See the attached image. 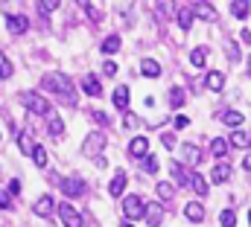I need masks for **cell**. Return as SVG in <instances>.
<instances>
[{"mask_svg":"<svg viewBox=\"0 0 251 227\" xmlns=\"http://www.w3.org/2000/svg\"><path fill=\"white\" fill-rule=\"evenodd\" d=\"M41 85H44L47 91H56L64 99V105H76V91H73V85H70V79H67L64 73H47Z\"/></svg>","mask_w":251,"mask_h":227,"instance_id":"1","label":"cell"},{"mask_svg":"<svg viewBox=\"0 0 251 227\" xmlns=\"http://www.w3.org/2000/svg\"><path fill=\"white\" fill-rule=\"evenodd\" d=\"M18 102H21L29 114H38V116H47V114H50V102H47L38 91H24V93H18Z\"/></svg>","mask_w":251,"mask_h":227,"instance_id":"2","label":"cell"},{"mask_svg":"<svg viewBox=\"0 0 251 227\" xmlns=\"http://www.w3.org/2000/svg\"><path fill=\"white\" fill-rule=\"evenodd\" d=\"M123 213H126V219H143V213H146V204L140 201V195H126V201H123Z\"/></svg>","mask_w":251,"mask_h":227,"instance_id":"3","label":"cell"},{"mask_svg":"<svg viewBox=\"0 0 251 227\" xmlns=\"http://www.w3.org/2000/svg\"><path fill=\"white\" fill-rule=\"evenodd\" d=\"M62 192L70 198H85V181L76 175H67V178H62Z\"/></svg>","mask_w":251,"mask_h":227,"instance_id":"4","label":"cell"},{"mask_svg":"<svg viewBox=\"0 0 251 227\" xmlns=\"http://www.w3.org/2000/svg\"><path fill=\"white\" fill-rule=\"evenodd\" d=\"M102 149H105V134L102 131H94V134H88L82 140V152L85 155H100Z\"/></svg>","mask_w":251,"mask_h":227,"instance_id":"5","label":"cell"},{"mask_svg":"<svg viewBox=\"0 0 251 227\" xmlns=\"http://www.w3.org/2000/svg\"><path fill=\"white\" fill-rule=\"evenodd\" d=\"M59 219H62L64 227H85V222H82V213H76L70 204H59Z\"/></svg>","mask_w":251,"mask_h":227,"instance_id":"6","label":"cell"},{"mask_svg":"<svg viewBox=\"0 0 251 227\" xmlns=\"http://www.w3.org/2000/svg\"><path fill=\"white\" fill-rule=\"evenodd\" d=\"M53 210H59V207H56V201H53V195H41V198L32 204V213H35V216H41V219L53 216Z\"/></svg>","mask_w":251,"mask_h":227,"instance_id":"7","label":"cell"},{"mask_svg":"<svg viewBox=\"0 0 251 227\" xmlns=\"http://www.w3.org/2000/svg\"><path fill=\"white\" fill-rule=\"evenodd\" d=\"M178 152H181V158H184V163H187V166H199V163H201V158H204V155H201V149H196L193 143L178 146Z\"/></svg>","mask_w":251,"mask_h":227,"instance_id":"8","label":"cell"},{"mask_svg":"<svg viewBox=\"0 0 251 227\" xmlns=\"http://www.w3.org/2000/svg\"><path fill=\"white\" fill-rule=\"evenodd\" d=\"M143 222H146V225H152V227H158L161 222H164V207H161V204H155V201H152V204H146Z\"/></svg>","mask_w":251,"mask_h":227,"instance_id":"9","label":"cell"},{"mask_svg":"<svg viewBox=\"0 0 251 227\" xmlns=\"http://www.w3.org/2000/svg\"><path fill=\"white\" fill-rule=\"evenodd\" d=\"M6 26H9L12 35H24V32L29 29V21H26L24 15H9V18H6Z\"/></svg>","mask_w":251,"mask_h":227,"instance_id":"10","label":"cell"},{"mask_svg":"<svg viewBox=\"0 0 251 227\" xmlns=\"http://www.w3.org/2000/svg\"><path fill=\"white\" fill-rule=\"evenodd\" d=\"M128 155L146 160V158H149V140H146V137H134V140L128 143Z\"/></svg>","mask_w":251,"mask_h":227,"instance_id":"11","label":"cell"},{"mask_svg":"<svg viewBox=\"0 0 251 227\" xmlns=\"http://www.w3.org/2000/svg\"><path fill=\"white\" fill-rule=\"evenodd\" d=\"M184 216H187V222H193V225L204 222V204L201 201H190L187 207H184Z\"/></svg>","mask_w":251,"mask_h":227,"instance_id":"12","label":"cell"},{"mask_svg":"<svg viewBox=\"0 0 251 227\" xmlns=\"http://www.w3.org/2000/svg\"><path fill=\"white\" fill-rule=\"evenodd\" d=\"M126 181H128V178H126V172H123V169L114 172V178H111V183H108V195H114V198H117V195H123Z\"/></svg>","mask_w":251,"mask_h":227,"instance_id":"13","label":"cell"},{"mask_svg":"<svg viewBox=\"0 0 251 227\" xmlns=\"http://www.w3.org/2000/svg\"><path fill=\"white\" fill-rule=\"evenodd\" d=\"M204 88H207V91H216V93L225 91V76H222L219 70H210L207 79H204Z\"/></svg>","mask_w":251,"mask_h":227,"instance_id":"14","label":"cell"},{"mask_svg":"<svg viewBox=\"0 0 251 227\" xmlns=\"http://www.w3.org/2000/svg\"><path fill=\"white\" fill-rule=\"evenodd\" d=\"M173 178L178 181V186H187V183H193V175H190V169L184 166V163H173Z\"/></svg>","mask_w":251,"mask_h":227,"instance_id":"15","label":"cell"},{"mask_svg":"<svg viewBox=\"0 0 251 227\" xmlns=\"http://www.w3.org/2000/svg\"><path fill=\"white\" fill-rule=\"evenodd\" d=\"M140 73H143L146 79H158V76H161V64H158L155 58H143V61H140Z\"/></svg>","mask_w":251,"mask_h":227,"instance_id":"16","label":"cell"},{"mask_svg":"<svg viewBox=\"0 0 251 227\" xmlns=\"http://www.w3.org/2000/svg\"><path fill=\"white\" fill-rule=\"evenodd\" d=\"M35 146H38V143H32V137H29L26 131H18V149H21V155H29V158H32Z\"/></svg>","mask_w":251,"mask_h":227,"instance_id":"17","label":"cell"},{"mask_svg":"<svg viewBox=\"0 0 251 227\" xmlns=\"http://www.w3.org/2000/svg\"><path fill=\"white\" fill-rule=\"evenodd\" d=\"M176 18H178V26L184 29V32H190V26H193V6H178V12H176Z\"/></svg>","mask_w":251,"mask_h":227,"instance_id":"18","label":"cell"},{"mask_svg":"<svg viewBox=\"0 0 251 227\" xmlns=\"http://www.w3.org/2000/svg\"><path fill=\"white\" fill-rule=\"evenodd\" d=\"M193 15H199L204 21H216V9L210 3H193Z\"/></svg>","mask_w":251,"mask_h":227,"instance_id":"19","label":"cell"},{"mask_svg":"<svg viewBox=\"0 0 251 227\" xmlns=\"http://www.w3.org/2000/svg\"><path fill=\"white\" fill-rule=\"evenodd\" d=\"M82 91H85L88 96H100V93H102V85L97 82V76H85V79H82Z\"/></svg>","mask_w":251,"mask_h":227,"instance_id":"20","label":"cell"},{"mask_svg":"<svg viewBox=\"0 0 251 227\" xmlns=\"http://www.w3.org/2000/svg\"><path fill=\"white\" fill-rule=\"evenodd\" d=\"M228 178H231V166H228V163H216L213 172H210V181H213V183H225Z\"/></svg>","mask_w":251,"mask_h":227,"instance_id":"21","label":"cell"},{"mask_svg":"<svg viewBox=\"0 0 251 227\" xmlns=\"http://www.w3.org/2000/svg\"><path fill=\"white\" fill-rule=\"evenodd\" d=\"M155 192H158V198H161V201H170V198H176V186H173L170 181H161V183H155Z\"/></svg>","mask_w":251,"mask_h":227,"instance_id":"22","label":"cell"},{"mask_svg":"<svg viewBox=\"0 0 251 227\" xmlns=\"http://www.w3.org/2000/svg\"><path fill=\"white\" fill-rule=\"evenodd\" d=\"M47 131H50V137H53V140H62V134H64L62 116H50V122H47Z\"/></svg>","mask_w":251,"mask_h":227,"instance_id":"23","label":"cell"},{"mask_svg":"<svg viewBox=\"0 0 251 227\" xmlns=\"http://www.w3.org/2000/svg\"><path fill=\"white\" fill-rule=\"evenodd\" d=\"M187 102V91L184 88H170V105L173 108H181Z\"/></svg>","mask_w":251,"mask_h":227,"instance_id":"24","label":"cell"},{"mask_svg":"<svg viewBox=\"0 0 251 227\" xmlns=\"http://www.w3.org/2000/svg\"><path fill=\"white\" fill-rule=\"evenodd\" d=\"M114 108H120V111L128 108V88H126V85H120V88L114 91Z\"/></svg>","mask_w":251,"mask_h":227,"instance_id":"25","label":"cell"},{"mask_svg":"<svg viewBox=\"0 0 251 227\" xmlns=\"http://www.w3.org/2000/svg\"><path fill=\"white\" fill-rule=\"evenodd\" d=\"M120 44H123L120 35H108V38L102 41V53H105V56H114V53L120 50Z\"/></svg>","mask_w":251,"mask_h":227,"instance_id":"26","label":"cell"},{"mask_svg":"<svg viewBox=\"0 0 251 227\" xmlns=\"http://www.w3.org/2000/svg\"><path fill=\"white\" fill-rule=\"evenodd\" d=\"M228 149H231V143H228L225 137H213V140H210V152H213L216 158H222Z\"/></svg>","mask_w":251,"mask_h":227,"instance_id":"27","label":"cell"},{"mask_svg":"<svg viewBox=\"0 0 251 227\" xmlns=\"http://www.w3.org/2000/svg\"><path fill=\"white\" fill-rule=\"evenodd\" d=\"M190 64H193V67H204V64H207V47H196V50L190 53Z\"/></svg>","mask_w":251,"mask_h":227,"instance_id":"28","label":"cell"},{"mask_svg":"<svg viewBox=\"0 0 251 227\" xmlns=\"http://www.w3.org/2000/svg\"><path fill=\"white\" fill-rule=\"evenodd\" d=\"M231 12H234V18H249L251 6L246 0H234V3H231Z\"/></svg>","mask_w":251,"mask_h":227,"instance_id":"29","label":"cell"},{"mask_svg":"<svg viewBox=\"0 0 251 227\" xmlns=\"http://www.w3.org/2000/svg\"><path fill=\"white\" fill-rule=\"evenodd\" d=\"M243 122H246V116H243L240 111H225V125H234V128L240 131V125H243Z\"/></svg>","mask_w":251,"mask_h":227,"instance_id":"30","label":"cell"},{"mask_svg":"<svg viewBox=\"0 0 251 227\" xmlns=\"http://www.w3.org/2000/svg\"><path fill=\"white\" fill-rule=\"evenodd\" d=\"M12 73H15L12 61H9V58H6L3 53H0V82H3V79H12Z\"/></svg>","mask_w":251,"mask_h":227,"instance_id":"31","label":"cell"},{"mask_svg":"<svg viewBox=\"0 0 251 227\" xmlns=\"http://www.w3.org/2000/svg\"><path fill=\"white\" fill-rule=\"evenodd\" d=\"M219 225L222 227H237V216H234V210H222V213H219Z\"/></svg>","mask_w":251,"mask_h":227,"instance_id":"32","label":"cell"},{"mask_svg":"<svg viewBox=\"0 0 251 227\" xmlns=\"http://www.w3.org/2000/svg\"><path fill=\"white\" fill-rule=\"evenodd\" d=\"M228 143H231V146H237V149H243V146H249V134H246V131H234Z\"/></svg>","mask_w":251,"mask_h":227,"instance_id":"33","label":"cell"},{"mask_svg":"<svg viewBox=\"0 0 251 227\" xmlns=\"http://www.w3.org/2000/svg\"><path fill=\"white\" fill-rule=\"evenodd\" d=\"M35 9H38L41 15H50L53 9H59V3H56V0H38V3H35Z\"/></svg>","mask_w":251,"mask_h":227,"instance_id":"34","label":"cell"},{"mask_svg":"<svg viewBox=\"0 0 251 227\" xmlns=\"http://www.w3.org/2000/svg\"><path fill=\"white\" fill-rule=\"evenodd\" d=\"M32 163H35V166H47V152H44V146H35V152H32Z\"/></svg>","mask_w":251,"mask_h":227,"instance_id":"35","label":"cell"},{"mask_svg":"<svg viewBox=\"0 0 251 227\" xmlns=\"http://www.w3.org/2000/svg\"><path fill=\"white\" fill-rule=\"evenodd\" d=\"M79 6H82L94 21H102V12H100V6H97V3H79Z\"/></svg>","mask_w":251,"mask_h":227,"instance_id":"36","label":"cell"},{"mask_svg":"<svg viewBox=\"0 0 251 227\" xmlns=\"http://www.w3.org/2000/svg\"><path fill=\"white\" fill-rule=\"evenodd\" d=\"M193 189H196L199 195H207V181H204L201 175H193Z\"/></svg>","mask_w":251,"mask_h":227,"instance_id":"37","label":"cell"},{"mask_svg":"<svg viewBox=\"0 0 251 227\" xmlns=\"http://www.w3.org/2000/svg\"><path fill=\"white\" fill-rule=\"evenodd\" d=\"M9 207H12V192L0 189V210H9Z\"/></svg>","mask_w":251,"mask_h":227,"instance_id":"38","label":"cell"},{"mask_svg":"<svg viewBox=\"0 0 251 227\" xmlns=\"http://www.w3.org/2000/svg\"><path fill=\"white\" fill-rule=\"evenodd\" d=\"M225 50H228V58H231V61H240V50H237L234 41H225Z\"/></svg>","mask_w":251,"mask_h":227,"instance_id":"39","label":"cell"},{"mask_svg":"<svg viewBox=\"0 0 251 227\" xmlns=\"http://www.w3.org/2000/svg\"><path fill=\"white\" fill-rule=\"evenodd\" d=\"M143 166H146V172H158V166H161V163H158V158H155V155H149V158L143 160Z\"/></svg>","mask_w":251,"mask_h":227,"instance_id":"40","label":"cell"},{"mask_svg":"<svg viewBox=\"0 0 251 227\" xmlns=\"http://www.w3.org/2000/svg\"><path fill=\"white\" fill-rule=\"evenodd\" d=\"M187 125H190V119H187V116H184V114L173 119V128H176V131H181V128H187Z\"/></svg>","mask_w":251,"mask_h":227,"instance_id":"41","label":"cell"},{"mask_svg":"<svg viewBox=\"0 0 251 227\" xmlns=\"http://www.w3.org/2000/svg\"><path fill=\"white\" fill-rule=\"evenodd\" d=\"M123 122L128 125V128H137V125H140V116H137V114H126Z\"/></svg>","mask_w":251,"mask_h":227,"instance_id":"42","label":"cell"},{"mask_svg":"<svg viewBox=\"0 0 251 227\" xmlns=\"http://www.w3.org/2000/svg\"><path fill=\"white\" fill-rule=\"evenodd\" d=\"M102 73H105V76H114V73H117V64H114V61H105V64H102Z\"/></svg>","mask_w":251,"mask_h":227,"instance_id":"43","label":"cell"},{"mask_svg":"<svg viewBox=\"0 0 251 227\" xmlns=\"http://www.w3.org/2000/svg\"><path fill=\"white\" fill-rule=\"evenodd\" d=\"M9 192H12V195H18V192H21V181H18V178H12V181H9Z\"/></svg>","mask_w":251,"mask_h":227,"instance_id":"44","label":"cell"},{"mask_svg":"<svg viewBox=\"0 0 251 227\" xmlns=\"http://www.w3.org/2000/svg\"><path fill=\"white\" fill-rule=\"evenodd\" d=\"M91 116H94V119H97L100 125H108V116H105V114H102V111H94V114H91Z\"/></svg>","mask_w":251,"mask_h":227,"instance_id":"45","label":"cell"},{"mask_svg":"<svg viewBox=\"0 0 251 227\" xmlns=\"http://www.w3.org/2000/svg\"><path fill=\"white\" fill-rule=\"evenodd\" d=\"M161 140H164V146H170V149H173V146H176V137H173V134H164V137H161Z\"/></svg>","mask_w":251,"mask_h":227,"instance_id":"46","label":"cell"},{"mask_svg":"<svg viewBox=\"0 0 251 227\" xmlns=\"http://www.w3.org/2000/svg\"><path fill=\"white\" fill-rule=\"evenodd\" d=\"M240 38H243L246 44H251V32H249V29H243V32H240Z\"/></svg>","mask_w":251,"mask_h":227,"instance_id":"47","label":"cell"},{"mask_svg":"<svg viewBox=\"0 0 251 227\" xmlns=\"http://www.w3.org/2000/svg\"><path fill=\"white\" fill-rule=\"evenodd\" d=\"M243 166H246V169H251V155H246V158H243Z\"/></svg>","mask_w":251,"mask_h":227,"instance_id":"48","label":"cell"},{"mask_svg":"<svg viewBox=\"0 0 251 227\" xmlns=\"http://www.w3.org/2000/svg\"><path fill=\"white\" fill-rule=\"evenodd\" d=\"M249 79H251V56H249Z\"/></svg>","mask_w":251,"mask_h":227,"instance_id":"49","label":"cell"},{"mask_svg":"<svg viewBox=\"0 0 251 227\" xmlns=\"http://www.w3.org/2000/svg\"><path fill=\"white\" fill-rule=\"evenodd\" d=\"M120 227H134V225H128V222H123V225H120Z\"/></svg>","mask_w":251,"mask_h":227,"instance_id":"50","label":"cell"},{"mask_svg":"<svg viewBox=\"0 0 251 227\" xmlns=\"http://www.w3.org/2000/svg\"><path fill=\"white\" fill-rule=\"evenodd\" d=\"M249 225H251V210H249Z\"/></svg>","mask_w":251,"mask_h":227,"instance_id":"51","label":"cell"}]
</instances>
